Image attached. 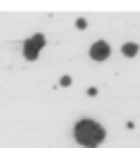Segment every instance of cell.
<instances>
[{
  "instance_id": "7a4b0ae2",
  "label": "cell",
  "mask_w": 140,
  "mask_h": 148,
  "mask_svg": "<svg viewBox=\"0 0 140 148\" xmlns=\"http://www.w3.org/2000/svg\"><path fill=\"white\" fill-rule=\"evenodd\" d=\"M45 37L41 35V33H37V35H33L31 39H27L25 41V57L29 59V61H35L37 57H39V51L45 47Z\"/></svg>"
},
{
  "instance_id": "3957f363",
  "label": "cell",
  "mask_w": 140,
  "mask_h": 148,
  "mask_svg": "<svg viewBox=\"0 0 140 148\" xmlns=\"http://www.w3.org/2000/svg\"><path fill=\"white\" fill-rule=\"evenodd\" d=\"M110 53H112V49H110V45H108L106 41H97V43H93L91 49H89V57L95 59V61H104V59H108Z\"/></svg>"
},
{
  "instance_id": "6da1fadb",
  "label": "cell",
  "mask_w": 140,
  "mask_h": 148,
  "mask_svg": "<svg viewBox=\"0 0 140 148\" xmlns=\"http://www.w3.org/2000/svg\"><path fill=\"white\" fill-rule=\"evenodd\" d=\"M106 130L93 120H79L75 124V140L85 148H95L104 142Z\"/></svg>"
},
{
  "instance_id": "52a82bcc",
  "label": "cell",
  "mask_w": 140,
  "mask_h": 148,
  "mask_svg": "<svg viewBox=\"0 0 140 148\" xmlns=\"http://www.w3.org/2000/svg\"><path fill=\"white\" fill-rule=\"evenodd\" d=\"M87 95H97V89H95V87H89V89H87Z\"/></svg>"
},
{
  "instance_id": "8992f818",
  "label": "cell",
  "mask_w": 140,
  "mask_h": 148,
  "mask_svg": "<svg viewBox=\"0 0 140 148\" xmlns=\"http://www.w3.org/2000/svg\"><path fill=\"white\" fill-rule=\"evenodd\" d=\"M75 25H77V29H85V27H87V23H85L83 18H79V21H77Z\"/></svg>"
},
{
  "instance_id": "277c9868",
  "label": "cell",
  "mask_w": 140,
  "mask_h": 148,
  "mask_svg": "<svg viewBox=\"0 0 140 148\" xmlns=\"http://www.w3.org/2000/svg\"><path fill=\"white\" fill-rule=\"evenodd\" d=\"M138 51H140V47L136 43H124L122 45V55H126V57H136Z\"/></svg>"
},
{
  "instance_id": "5b68a950",
  "label": "cell",
  "mask_w": 140,
  "mask_h": 148,
  "mask_svg": "<svg viewBox=\"0 0 140 148\" xmlns=\"http://www.w3.org/2000/svg\"><path fill=\"white\" fill-rule=\"evenodd\" d=\"M61 85H63V87H69V85H71V77H69V75H63V77H61Z\"/></svg>"
}]
</instances>
